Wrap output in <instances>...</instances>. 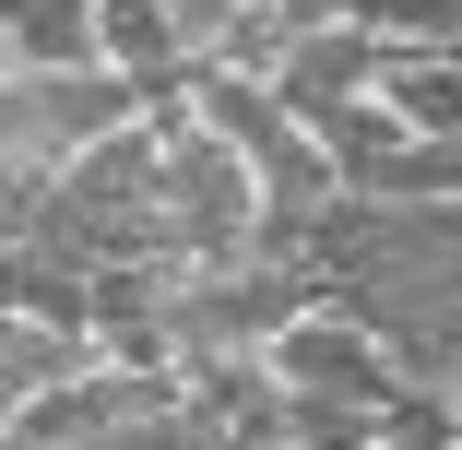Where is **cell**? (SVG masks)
Wrapping results in <instances>:
<instances>
[{"label": "cell", "instance_id": "obj_2", "mask_svg": "<svg viewBox=\"0 0 462 450\" xmlns=\"http://www.w3.org/2000/svg\"><path fill=\"white\" fill-rule=\"evenodd\" d=\"M131 119V83L119 71H13L0 83V166H24V178H60L83 142H107Z\"/></svg>", "mask_w": 462, "mask_h": 450}, {"label": "cell", "instance_id": "obj_7", "mask_svg": "<svg viewBox=\"0 0 462 450\" xmlns=\"http://www.w3.org/2000/svg\"><path fill=\"white\" fill-rule=\"evenodd\" d=\"M36 202H48V178L0 166V249H24V237H36Z\"/></svg>", "mask_w": 462, "mask_h": 450}, {"label": "cell", "instance_id": "obj_9", "mask_svg": "<svg viewBox=\"0 0 462 450\" xmlns=\"http://www.w3.org/2000/svg\"><path fill=\"white\" fill-rule=\"evenodd\" d=\"M273 13H285V24L309 36V24H356V13H367V0H273Z\"/></svg>", "mask_w": 462, "mask_h": 450}, {"label": "cell", "instance_id": "obj_5", "mask_svg": "<svg viewBox=\"0 0 462 450\" xmlns=\"http://www.w3.org/2000/svg\"><path fill=\"white\" fill-rule=\"evenodd\" d=\"M13 60L24 71H83L96 60V0H13Z\"/></svg>", "mask_w": 462, "mask_h": 450}, {"label": "cell", "instance_id": "obj_3", "mask_svg": "<svg viewBox=\"0 0 462 450\" xmlns=\"http://www.w3.org/2000/svg\"><path fill=\"white\" fill-rule=\"evenodd\" d=\"M380 36H367V24H309L297 48H285V71H273V96H285L297 119L309 107H344V96H380Z\"/></svg>", "mask_w": 462, "mask_h": 450}, {"label": "cell", "instance_id": "obj_10", "mask_svg": "<svg viewBox=\"0 0 462 450\" xmlns=\"http://www.w3.org/2000/svg\"><path fill=\"white\" fill-rule=\"evenodd\" d=\"M13 71H24V60H13V24H0V83H13Z\"/></svg>", "mask_w": 462, "mask_h": 450}, {"label": "cell", "instance_id": "obj_6", "mask_svg": "<svg viewBox=\"0 0 462 450\" xmlns=\"http://www.w3.org/2000/svg\"><path fill=\"white\" fill-rule=\"evenodd\" d=\"M356 24L380 48H462V0H367Z\"/></svg>", "mask_w": 462, "mask_h": 450}, {"label": "cell", "instance_id": "obj_11", "mask_svg": "<svg viewBox=\"0 0 462 450\" xmlns=\"http://www.w3.org/2000/svg\"><path fill=\"white\" fill-rule=\"evenodd\" d=\"M450 71H462V48H450Z\"/></svg>", "mask_w": 462, "mask_h": 450}, {"label": "cell", "instance_id": "obj_4", "mask_svg": "<svg viewBox=\"0 0 462 450\" xmlns=\"http://www.w3.org/2000/svg\"><path fill=\"white\" fill-rule=\"evenodd\" d=\"M380 107H392L403 142H450V131H462V71H450V48H392V60H380Z\"/></svg>", "mask_w": 462, "mask_h": 450}, {"label": "cell", "instance_id": "obj_12", "mask_svg": "<svg viewBox=\"0 0 462 450\" xmlns=\"http://www.w3.org/2000/svg\"><path fill=\"white\" fill-rule=\"evenodd\" d=\"M0 13H13V0H0Z\"/></svg>", "mask_w": 462, "mask_h": 450}, {"label": "cell", "instance_id": "obj_8", "mask_svg": "<svg viewBox=\"0 0 462 450\" xmlns=\"http://www.w3.org/2000/svg\"><path fill=\"white\" fill-rule=\"evenodd\" d=\"M226 13H261V0H178V36H190V48H202V36H214Z\"/></svg>", "mask_w": 462, "mask_h": 450}, {"label": "cell", "instance_id": "obj_1", "mask_svg": "<svg viewBox=\"0 0 462 450\" xmlns=\"http://www.w3.org/2000/svg\"><path fill=\"white\" fill-rule=\"evenodd\" d=\"M261 368L285 380L297 403H332V415H367V427H380V415L403 403V368H392V344L367 332L356 308H332V297H320V308H297L285 332H273V344H261Z\"/></svg>", "mask_w": 462, "mask_h": 450}]
</instances>
